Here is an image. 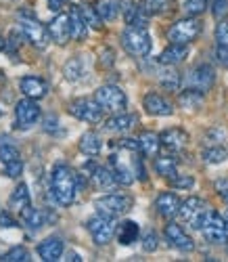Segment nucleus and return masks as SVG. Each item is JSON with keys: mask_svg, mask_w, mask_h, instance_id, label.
<instances>
[{"mask_svg": "<svg viewBox=\"0 0 228 262\" xmlns=\"http://www.w3.org/2000/svg\"><path fill=\"white\" fill-rule=\"evenodd\" d=\"M51 191L59 206H72L78 193V174L65 164L55 166L51 174Z\"/></svg>", "mask_w": 228, "mask_h": 262, "instance_id": "obj_1", "label": "nucleus"}, {"mask_svg": "<svg viewBox=\"0 0 228 262\" xmlns=\"http://www.w3.org/2000/svg\"><path fill=\"white\" fill-rule=\"evenodd\" d=\"M122 47L128 55L132 57H147L151 53V36L145 28L141 26H128L122 34Z\"/></svg>", "mask_w": 228, "mask_h": 262, "instance_id": "obj_2", "label": "nucleus"}, {"mask_svg": "<svg viewBox=\"0 0 228 262\" xmlns=\"http://www.w3.org/2000/svg\"><path fill=\"white\" fill-rule=\"evenodd\" d=\"M86 229H88L90 237H93V242L97 246H107L111 239H113V235H116L118 225H116V218L105 216V214L99 212L97 216H93L86 223Z\"/></svg>", "mask_w": 228, "mask_h": 262, "instance_id": "obj_3", "label": "nucleus"}, {"mask_svg": "<svg viewBox=\"0 0 228 262\" xmlns=\"http://www.w3.org/2000/svg\"><path fill=\"white\" fill-rule=\"evenodd\" d=\"M132 206H134V200L130 195H122V193H109V195H103V198H99L95 202L97 212L111 216V218H118V216L130 212Z\"/></svg>", "mask_w": 228, "mask_h": 262, "instance_id": "obj_4", "label": "nucleus"}, {"mask_svg": "<svg viewBox=\"0 0 228 262\" xmlns=\"http://www.w3.org/2000/svg\"><path fill=\"white\" fill-rule=\"evenodd\" d=\"M19 26H21L24 34L28 36V40L32 42L36 49H47L49 42L53 40L49 28H44L36 17H32V15H28V13H21V15H19Z\"/></svg>", "mask_w": 228, "mask_h": 262, "instance_id": "obj_5", "label": "nucleus"}, {"mask_svg": "<svg viewBox=\"0 0 228 262\" xmlns=\"http://www.w3.org/2000/svg\"><path fill=\"white\" fill-rule=\"evenodd\" d=\"M95 99L99 101V105L105 109V112H111V114H120L126 109L128 105V99H126V93L116 84H105L95 93Z\"/></svg>", "mask_w": 228, "mask_h": 262, "instance_id": "obj_6", "label": "nucleus"}, {"mask_svg": "<svg viewBox=\"0 0 228 262\" xmlns=\"http://www.w3.org/2000/svg\"><path fill=\"white\" fill-rule=\"evenodd\" d=\"M210 212V206L205 204L201 198H189L180 204V210H178V216L182 223H187L189 227L193 229H201L203 227V221L205 216Z\"/></svg>", "mask_w": 228, "mask_h": 262, "instance_id": "obj_7", "label": "nucleus"}, {"mask_svg": "<svg viewBox=\"0 0 228 262\" xmlns=\"http://www.w3.org/2000/svg\"><path fill=\"white\" fill-rule=\"evenodd\" d=\"M201 233L203 237L208 239L210 244H216V246H226L228 244V227H226V218H222L218 212L210 210L208 216L203 221V227H201Z\"/></svg>", "mask_w": 228, "mask_h": 262, "instance_id": "obj_8", "label": "nucleus"}, {"mask_svg": "<svg viewBox=\"0 0 228 262\" xmlns=\"http://www.w3.org/2000/svg\"><path fill=\"white\" fill-rule=\"evenodd\" d=\"M201 34V21L197 17L180 19L168 30V40L174 45H191V42Z\"/></svg>", "mask_w": 228, "mask_h": 262, "instance_id": "obj_9", "label": "nucleus"}, {"mask_svg": "<svg viewBox=\"0 0 228 262\" xmlns=\"http://www.w3.org/2000/svg\"><path fill=\"white\" fill-rule=\"evenodd\" d=\"M103 112H105V109L99 105L97 99L82 97V99H76V101L70 103V114L74 118L86 122V124H99L103 120Z\"/></svg>", "mask_w": 228, "mask_h": 262, "instance_id": "obj_10", "label": "nucleus"}, {"mask_svg": "<svg viewBox=\"0 0 228 262\" xmlns=\"http://www.w3.org/2000/svg\"><path fill=\"white\" fill-rule=\"evenodd\" d=\"M214 82H216V72H214V68L210 63H199L197 68H193L191 74L187 76L189 89H195L203 95L214 89Z\"/></svg>", "mask_w": 228, "mask_h": 262, "instance_id": "obj_11", "label": "nucleus"}, {"mask_svg": "<svg viewBox=\"0 0 228 262\" xmlns=\"http://www.w3.org/2000/svg\"><path fill=\"white\" fill-rule=\"evenodd\" d=\"M15 118H17V128L21 130H28L32 128L38 118H40V107L36 103V99H24L15 105Z\"/></svg>", "mask_w": 228, "mask_h": 262, "instance_id": "obj_12", "label": "nucleus"}, {"mask_svg": "<svg viewBox=\"0 0 228 262\" xmlns=\"http://www.w3.org/2000/svg\"><path fill=\"white\" fill-rule=\"evenodd\" d=\"M0 162L5 164V170H7V177L11 179H17L21 172H24V162H21V156H19V149L15 145H3L0 147Z\"/></svg>", "mask_w": 228, "mask_h": 262, "instance_id": "obj_13", "label": "nucleus"}, {"mask_svg": "<svg viewBox=\"0 0 228 262\" xmlns=\"http://www.w3.org/2000/svg\"><path fill=\"white\" fill-rule=\"evenodd\" d=\"M164 233H166V239L170 242L172 248H176L180 252H193L195 250V242L185 233V229H182L180 225L170 223V225H166V231Z\"/></svg>", "mask_w": 228, "mask_h": 262, "instance_id": "obj_14", "label": "nucleus"}, {"mask_svg": "<svg viewBox=\"0 0 228 262\" xmlns=\"http://www.w3.org/2000/svg\"><path fill=\"white\" fill-rule=\"evenodd\" d=\"M49 32H51V38L57 42V45H67L72 38V19L67 13H59L49 26Z\"/></svg>", "mask_w": 228, "mask_h": 262, "instance_id": "obj_15", "label": "nucleus"}, {"mask_svg": "<svg viewBox=\"0 0 228 262\" xmlns=\"http://www.w3.org/2000/svg\"><path fill=\"white\" fill-rule=\"evenodd\" d=\"M143 107L147 109V114L157 116V118H166V116H172V114H174L172 103H168L162 95H157V93H149V95H145V99H143Z\"/></svg>", "mask_w": 228, "mask_h": 262, "instance_id": "obj_16", "label": "nucleus"}, {"mask_svg": "<svg viewBox=\"0 0 228 262\" xmlns=\"http://www.w3.org/2000/svg\"><path fill=\"white\" fill-rule=\"evenodd\" d=\"M90 179H93V185L101 191H113L120 183L116 179L111 168H105V166H93L90 170Z\"/></svg>", "mask_w": 228, "mask_h": 262, "instance_id": "obj_17", "label": "nucleus"}, {"mask_svg": "<svg viewBox=\"0 0 228 262\" xmlns=\"http://www.w3.org/2000/svg\"><path fill=\"white\" fill-rule=\"evenodd\" d=\"M19 86H21V93H24L26 97L36 99V101L42 99V97H47V93H49L47 82H44L42 78H36V76H26V78H21Z\"/></svg>", "mask_w": 228, "mask_h": 262, "instance_id": "obj_18", "label": "nucleus"}, {"mask_svg": "<svg viewBox=\"0 0 228 262\" xmlns=\"http://www.w3.org/2000/svg\"><path fill=\"white\" fill-rule=\"evenodd\" d=\"M180 204L182 202L178 200L176 193L166 191L155 200V210L159 212V216H164V218H174L178 214V210H180Z\"/></svg>", "mask_w": 228, "mask_h": 262, "instance_id": "obj_19", "label": "nucleus"}, {"mask_svg": "<svg viewBox=\"0 0 228 262\" xmlns=\"http://www.w3.org/2000/svg\"><path fill=\"white\" fill-rule=\"evenodd\" d=\"M159 137H162V145H166L170 151H182L189 145V135L182 128H168Z\"/></svg>", "mask_w": 228, "mask_h": 262, "instance_id": "obj_20", "label": "nucleus"}, {"mask_svg": "<svg viewBox=\"0 0 228 262\" xmlns=\"http://www.w3.org/2000/svg\"><path fill=\"white\" fill-rule=\"evenodd\" d=\"M136 122H139V116L120 112L105 122V130H109V133H128L136 126Z\"/></svg>", "mask_w": 228, "mask_h": 262, "instance_id": "obj_21", "label": "nucleus"}, {"mask_svg": "<svg viewBox=\"0 0 228 262\" xmlns=\"http://www.w3.org/2000/svg\"><path fill=\"white\" fill-rule=\"evenodd\" d=\"M38 254L44 262H57L63 256V242L59 237H47L38 246Z\"/></svg>", "mask_w": 228, "mask_h": 262, "instance_id": "obj_22", "label": "nucleus"}, {"mask_svg": "<svg viewBox=\"0 0 228 262\" xmlns=\"http://www.w3.org/2000/svg\"><path fill=\"white\" fill-rule=\"evenodd\" d=\"M189 57V45H172L164 49V53L159 55V63L162 65H178Z\"/></svg>", "mask_w": 228, "mask_h": 262, "instance_id": "obj_23", "label": "nucleus"}, {"mask_svg": "<svg viewBox=\"0 0 228 262\" xmlns=\"http://www.w3.org/2000/svg\"><path fill=\"white\" fill-rule=\"evenodd\" d=\"M116 235H118V242L122 246H132L136 239H139V235H141V227L136 225L134 221H124V223L118 225Z\"/></svg>", "mask_w": 228, "mask_h": 262, "instance_id": "obj_24", "label": "nucleus"}, {"mask_svg": "<svg viewBox=\"0 0 228 262\" xmlns=\"http://www.w3.org/2000/svg\"><path fill=\"white\" fill-rule=\"evenodd\" d=\"M139 143H141V151L147 158H155L159 154V147H162V137L157 133H151V130H145L139 137Z\"/></svg>", "mask_w": 228, "mask_h": 262, "instance_id": "obj_25", "label": "nucleus"}, {"mask_svg": "<svg viewBox=\"0 0 228 262\" xmlns=\"http://www.w3.org/2000/svg\"><path fill=\"white\" fill-rule=\"evenodd\" d=\"M28 206H32L30 204V191H28V185H24V183H19V187H15V191L11 193V198H9V208L13 210V212H24Z\"/></svg>", "mask_w": 228, "mask_h": 262, "instance_id": "obj_26", "label": "nucleus"}, {"mask_svg": "<svg viewBox=\"0 0 228 262\" xmlns=\"http://www.w3.org/2000/svg\"><path fill=\"white\" fill-rule=\"evenodd\" d=\"M80 151L84 156H88V158H97L99 154H101V139H99V135L97 133H84L82 137H80Z\"/></svg>", "mask_w": 228, "mask_h": 262, "instance_id": "obj_27", "label": "nucleus"}, {"mask_svg": "<svg viewBox=\"0 0 228 262\" xmlns=\"http://www.w3.org/2000/svg\"><path fill=\"white\" fill-rule=\"evenodd\" d=\"M168 70H162L157 74V78H159V84L164 86L166 91H170V93H174V91H178L180 89V84H182V76L174 70V65H166Z\"/></svg>", "mask_w": 228, "mask_h": 262, "instance_id": "obj_28", "label": "nucleus"}, {"mask_svg": "<svg viewBox=\"0 0 228 262\" xmlns=\"http://www.w3.org/2000/svg\"><path fill=\"white\" fill-rule=\"evenodd\" d=\"M111 170H113V174H116L118 183L124 185V187H130V185L134 183V179H136V174H134L124 162H120L118 156H113V158H111Z\"/></svg>", "mask_w": 228, "mask_h": 262, "instance_id": "obj_29", "label": "nucleus"}, {"mask_svg": "<svg viewBox=\"0 0 228 262\" xmlns=\"http://www.w3.org/2000/svg\"><path fill=\"white\" fill-rule=\"evenodd\" d=\"M70 19H72V38L74 40H84L86 34H88V24L80 11V7H74L72 13H70Z\"/></svg>", "mask_w": 228, "mask_h": 262, "instance_id": "obj_30", "label": "nucleus"}, {"mask_svg": "<svg viewBox=\"0 0 228 262\" xmlns=\"http://www.w3.org/2000/svg\"><path fill=\"white\" fill-rule=\"evenodd\" d=\"M176 168H178V160L172 158V156L155 158V170H157V174H162L164 179H172V177H176Z\"/></svg>", "mask_w": 228, "mask_h": 262, "instance_id": "obj_31", "label": "nucleus"}, {"mask_svg": "<svg viewBox=\"0 0 228 262\" xmlns=\"http://www.w3.org/2000/svg\"><path fill=\"white\" fill-rule=\"evenodd\" d=\"M178 103L185 109H197V107L203 105V93H199L195 89H187V91H182L178 95Z\"/></svg>", "mask_w": 228, "mask_h": 262, "instance_id": "obj_32", "label": "nucleus"}, {"mask_svg": "<svg viewBox=\"0 0 228 262\" xmlns=\"http://www.w3.org/2000/svg\"><path fill=\"white\" fill-rule=\"evenodd\" d=\"M141 7L149 17L151 15H164V13L172 11V0H143Z\"/></svg>", "mask_w": 228, "mask_h": 262, "instance_id": "obj_33", "label": "nucleus"}, {"mask_svg": "<svg viewBox=\"0 0 228 262\" xmlns=\"http://www.w3.org/2000/svg\"><path fill=\"white\" fill-rule=\"evenodd\" d=\"M21 216V221H24L32 231H38L42 225H44V218H42V212H38L36 208H32V206H28L24 212L19 214Z\"/></svg>", "mask_w": 228, "mask_h": 262, "instance_id": "obj_34", "label": "nucleus"}, {"mask_svg": "<svg viewBox=\"0 0 228 262\" xmlns=\"http://www.w3.org/2000/svg\"><path fill=\"white\" fill-rule=\"evenodd\" d=\"M201 158H203V162H205V164H222V162L228 158V151H226L224 147L216 145V147H208V149H203Z\"/></svg>", "mask_w": 228, "mask_h": 262, "instance_id": "obj_35", "label": "nucleus"}, {"mask_svg": "<svg viewBox=\"0 0 228 262\" xmlns=\"http://www.w3.org/2000/svg\"><path fill=\"white\" fill-rule=\"evenodd\" d=\"M63 74H65V78L67 80H80L82 78V74H84V65H82V59H78V57H74V59H70L65 63V68H63Z\"/></svg>", "mask_w": 228, "mask_h": 262, "instance_id": "obj_36", "label": "nucleus"}, {"mask_svg": "<svg viewBox=\"0 0 228 262\" xmlns=\"http://www.w3.org/2000/svg\"><path fill=\"white\" fill-rule=\"evenodd\" d=\"M80 11H82V15H84V19H86L88 28H95V30H101V28H103V19H101L97 7H82Z\"/></svg>", "mask_w": 228, "mask_h": 262, "instance_id": "obj_37", "label": "nucleus"}, {"mask_svg": "<svg viewBox=\"0 0 228 262\" xmlns=\"http://www.w3.org/2000/svg\"><path fill=\"white\" fill-rule=\"evenodd\" d=\"M0 260L3 262H28L30 260V252L24 246H17V248H13L7 254L0 256Z\"/></svg>", "mask_w": 228, "mask_h": 262, "instance_id": "obj_38", "label": "nucleus"}, {"mask_svg": "<svg viewBox=\"0 0 228 262\" xmlns=\"http://www.w3.org/2000/svg\"><path fill=\"white\" fill-rule=\"evenodd\" d=\"M97 11H99V15H101L103 21H111L113 17L118 15V5L113 3V0H101Z\"/></svg>", "mask_w": 228, "mask_h": 262, "instance_id": "obj_39", "label": "nucleus"}, {"mask_svg": "<svg viewBox=\"0 0 228 262\" xmlns=\"http://www.w3.org/2000/svg\"><path fill=\"white\" fill-rule=\"evenodd\" d=\"M208 5H210V0H187L185 3V13L189 17H199L201 13H205Z\"/></svg>", "mask_w": 228, "mask_h": 262, "instance_id": "obj_40", "label": "nucleus"}, {"mask_svg": "<svg viewBox=\"0 0 228 262\" xmlns=\"http://www.w3.org/2000/svg\"><path fill=\"white\" fill-rule=\"evenodd\" d=\"M170 185H172L174 189L187 191V189H193L195 179L191 177V174H176V177H172V179H170Z\"/></svg>", "mask_w": 228, "mask_h": 262, "instance_id": "obj_41", "label": "nucleus"}, {"mask_svg": "<svg viewBox=\"0 0 228 262\" xmlns=\"http://www.w3.org/2000/svg\"><path fill=\"white\" fill-rule=\"evenodd\" d=\"M216 42H218V47L228 49V21L226 19H220V24L216 26Z\"/></svg>", "mask_w": 228, "mask_h": 262, "instance_id": "obj_42", "label": "nucleus"}, {"mask_svg": "<svg viewBox=\"0 0 228 262\" xmlns=\"http://www.w3.org/2000/svg\"><path fill=\"white\" fill-rule=\"evenodd\" d=\"M210 7H212V15L218 21L228 15V0H210Z\"/></svg>", "mask_w": 228, "mask_h": 262, "instance_id": "obj_43", "label": "nucleus"}, {"mask_svg": "<svg viewBox=\"0 0 228 262\" xmlns=\"http://www.w3.org/2000/svg\"><path fill=\"white\" fill-rule=\"evenodd\" d=\"M157 246H159L157 233H155V231H147L145 237H143V250H145V252H155Z\"/></svg>", "mask_w": 228, "mask_h": 262, "instance_id": "obj_44", "label": "nucleus"}, {"mask_svg": "<svg viewBox=\"0 0 228 262\" xmlns=\"http://www.w3.org/2000/svg\"><path fill=\"white\" fill-rule=\"evenodd\" d=\"M216 191H218V195H220L224 202H228V179L216 181Z\"/></svg>", "mask_w": 228, "mask_h": 262, "instance_id": "obj_45", "label": "nucleus"}, {"mask_svg": "<svg viewBox=\"0 0 228 262\" xmlns=\"http://www.w3.org/2000/svg\"><path fill=\"white\" fill-rule=\"evenodd\" d=\"M120 147H124V149H128V151H141V143H139V139H122L120 141Z\"/></svg>", "mask_w": 228, "mask_h": 262, "instance_id": "obj_46", "label": "nucleus"}, {"mask_svg": "<svg viewBox=\"0 0 228 262\" xmlns=\"http://www.w3.org/2000/svg\"><path fill=\"white\" fill-rule=\"evenodd\" d=\"M0 227H5V229H13V227H17V221L9 214V212H3L0 214Z\"/></svg>", "mask_w": 228, "mask_h": 262, "instance_id": "obj_47", "label": "nucleus"}, {"mask_svg": "<svg viewBox=\"0 0 228 262\" xmlns=\"http://www.w3.org/2000/svg\"><path fill=\"white\" fill-rule=\"evenodd\" d=\"M216 57H218V61L222 65H226V68H228V49L226 47H218L216 49Z\"/></svg>", "mask_w": 228, "mask_h": 262, "instance_id": "obj_48", "label": "nucleus"}, {"mask_svg": "<svg viewBox=\"0 0 228 262\" xmlns=\"http://www.w3.org/2000/svg\"><path fill=\"white\" fill-rule=\"evenodd\" d=\"M134 172H136V177H139L141 181H147V174H145V166L141 160H134Z\"/></svg>", "mask_w": 228, "mask_h": 262, "instance_id": "obj_49", "label": "nucleus"}, {"mask_svg": "<svg viewBox=\"0 0 228 262\" xmlns=\"http://www.w3.org/2000/svg\"><path fill=\"white\" fill-rule=\"evenodd\" d=\"M101 63L103 65H113V51L111 49H105L101 53Z\"/></svg>", "mask_w": 228, "mask_h": 262, "instance_id": "obj_50", "label": "nucleus"}, {"mask_svg": "<svg viewBox=\"0 0 228 262\" xmlns=\"http://www.w3.org/2000/svg\"><path fill=\"white\" fill-rule=\"evenodd\" d=\"M63 3H67V0H49V9L51 11H59Z\"/></svg>", "mask_w": 228, "mask_h": 262, "instance_id": "obj_51", "label": "nucleus"}, {"mask_svg": "<svg viewBox=\"0 0 228 262\" xmlns=\"http://www.w3.org/2000/svg\"><path fill=\"white\" fill-rule=\"evenodd\" d=\"M19 45V40H17V32L11 34V47H9V53H15V47Z\"/></svg>", "mask_w": 228, "mask_h": 262, "instance_id": "obj_52", "label": "nucleus"}, {"mask_svg": "<svg viewBox=\"0 0 228 262\" xmlns=\"http://www.w3.org/2000/svg\"><path fill=\"white\" fill-rule=\"evenodd\" d=\"M67 260H74V262H80L82 258H80V254H76V252H72L70 256H67Z\"/></svg>", "mask_w": 228, "mask_h": 262, "instance_id": "obj_53", "label": "nucleus"}, {"mask_svg": "<svg viewBox=\"0 0 228 262\" xmlns=\"http://www.w3.org/2000/svg\"><path fill=\"white\" fill-rule=\"evenodd\" d=\"M5 49H7V40H5L3 36H0V53H3Z\"/></svg>", "mask_w": 228, "mask_h": 262, "instance_id": "obj_54", "label": "nucleus"}, {"mask_svg": "<svg viewBox=\"0 0 228 262\" xmlns=\"http://www.w3.org/2000/svg\"><path fill=\"white\" fill-rule=\"evenodd\" d=\"M226 227H228V212H226Z\"/></svg>", "mask_w": 228, "mask_h": 262, "instance_id": "obj_55", "label": "nucleus"}, {"mask_svg": "<svg viewBox=\"0 0 228 262\" xmlns=\"http://www.w3.org/2000/svg\"><path fill=\"white\" fill-rule=\"evenodd\" d=\"M226 246H228V244H226Z\"/></svg>", "mask_w": 228, "mask_h": 262, "instance_id": "obj_56", "label": "nucleus"}]
</instances>
